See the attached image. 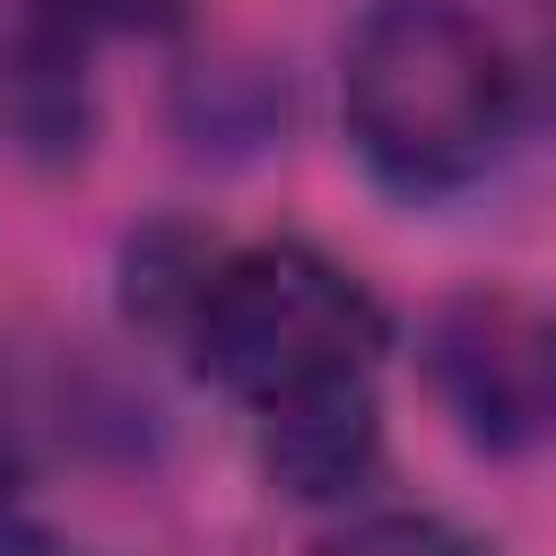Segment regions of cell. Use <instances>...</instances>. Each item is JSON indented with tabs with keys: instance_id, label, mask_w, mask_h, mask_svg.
I'll return each mask as SVG.
<instances>
[{
	"instance_id": "5",
	"label": "cell",
	"mask_w": 556,
	"mask_h": 556,
	"mask_svg": "<svg viewBox=\"0 0 556 556\" xmlns=\"http://www.w3.org/2000/svg\"><path fill=\"white\" fill-rule=\"evenodd\" d=\"M130 313H148V321H191V304H200V287H208V269H217V252L200 243V235H182V226H156V235H139L130 243Z\"/></svg>"
},
{
	"instance_id": "6",
	"label": "cell",
	"mask_w": 556,
	"mask_h": 556,
	"mask_svg": "<svg viewBox=\"0 0 556 556\" xmlns=\"http://www.w3.org/2000/svg\"><path fill=\"white\" fill-rule=\"evenodd\" d=\"M313 556H486V547L460 521H443V513H356Z\"/></svg>"
},
{
	"instance_id": "8",
	"label": "cell",
	"mask_w": 556,
	"mask_h": 556,
	"mask_svg": "<svg viewBox=\"0 0 556 556\" xmlns=\"http://www.w3.org/2000/svg\"><path fill=\"white\" fill-rule=\"evenodd\" d=\"M0 556H78V547H61L52 530H26V521H0Z\"/></svg>"
},
{
	"instance_id": "7",
	"label": "cell",
	"mask_w": 556,
	"mask_h": 556,
	"mask_svg": "<svg viewBox=\"0 0 556 556\" xmlns=\"http://www.w3.org/2000/svg\"><path fill=\"white\" fill-rule=\"evenodd\" d=\"M174 17H182V0H43V26H61L70 43L78 35H148Z\"/></svg>"
},
{
	"instance_id": "3",
	"label": "cell",
	"mask_w": 556,
	"mask_h": 556,
	"mask_svg": "<svg viewBox=\"0 0 556 556\" xmlns=\"http://www.w3.org/2000/svg\"><path fill=\"white\" fill-rule=\"evenodd\" d=\"M426 382L443 417L486 452H530L556 434V304L478 287L426 321Z\"/></svg>"
},
{
	"instance_id": "4",
	"label": "cell",
	"mask_w": 556,
	"mask_h": 556,
	"mask_svg": "<svg viewBox=\"0 0 556 556\" xmlns=\"http://www.w3.org/2000/svg\"><path fill=\"white\" fill-rule=\"evenodd\" d=\"M374 460H382L374 374H330V382H304V391L261 408V469L295 504H330V495L365 486Z\"/></svg>"
},
{
	"instance_id": "1",
	"label": "cell",
	"mask_w": 556,
	"mask_h": 556,
	"mask_svg": "<svg viewBox=\"0 0 556 556\" xmlns=\"http://www.w3.org/2000/svg\"><path fill=\"white\" fill-rule=\"evenodd\" d=\"M521 78L460 0H374L339 43V113L391 191H460L495 165Z\"/></svg>"
},
{
	"instance_id": "2",
	"label": "cell",
	"mask_w": 556,
	"mask_h": 556,
	"mask_svg": "<svg viewBox=\"0 0 556 556\" xmlns=\"http://www.w3.org/2000/svg\"><path fill=\"white\" fill-rule=\"evenodd\" d=\"M382 339H391V321H382L374 287L313 243L217 252V269L182 321L191 365L252 408H269L304 382H330V374H374Z\"/></svg>"
}]
</instances>
